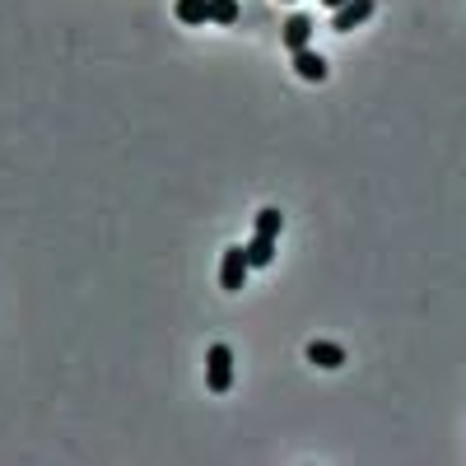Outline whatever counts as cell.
I'll use <instances>...</instances> for the list:
<instances>
[{
  "label": "cell",
  "instance_id": "12",
  "mask_svg": "<svg viewBox=\"0 0 466 466\" xmlns=\"http://www.w3.org/2000/svg\"><path fill=\"white\" fill-rule=\"evenodd\" d=\"M285 5H294V0H285Z\"/></svg>",
  "mask_w": 466,
  "mask_h": 466
},
{
  "label": "cell",
  "instance_id": "5",
  "mask_svg": "<svg viewBox=\"0 0 466 466\" xmlns=\"http://www.w3.org/2000/svg\"><path fill=\"white\" fill-rule=\"evenodd\" d=\"M289 56H294V70H299V80H327V61H322V52L303 47V52H289Z\"/></svg>",
  "mask_w": 466,
  "mask_h": 466
},
{
  "label": "cell",
  "instance_id": "10",
  "mask_svg": "<svg viewBox=\"0 0 466 466\" xmlns=\"http://www.w3.org/2000/svg\"><path fill=\"white\" fill-rule=\"evenodd\" d=\"M248 261H252V270L270 266V261H276V238H257V233H252V238H248Z\"/></svg>",
  "mask_w": 466,
  "mask_h": 466
},
{
  "label": "cell",
  "instance_id": "8",
  "mask_svg": "<svg viewBox=\"0 0 466 466\" xmlns=\"http://www.w3.org/2000/svg\"><path fill=\"white\" fill-rule=\"evenodd\" d=\"M280 224H285V215H280L276 206H266V210H257L252 233H257V238H280Z\"/></svg>",
  "mask_w": 466,
  "mask_h": 466
},
{
  "label": "cell",
  "instance_id": "4",
  "mask_svg": "<svg viewBox=\"0 0 466 466\" xmlns=\"http://www.w3.org/2000/svg\"><path fill=\"white\" fill-rule=\"evenodd\" d=\"M285 47L289 52H303V47H313V19H308V15H289L285 19Z\"/></svg>",
  "mask_w": 466,
  "mask_h": 466
},
{
  "label": "cell",
  "instance_id": "6",
  "mask_svg": "<svg viewBox=\"0 0 466 466\" xmlns=\"http://www.w3.org/2000/svg\"><path fill=\"white\" fill-rule=\"evenodd\" d=\"M308 364H318V369H340L345 364V350L336 340H313L308 345Z\"/></svg>",
  "mask_w": 466,
  "mask_h": 466
},
{
  "label": "cell",
  "instance_id": "2",
  "mask_svg": "<svg viewBox=\"0 0 466 466\" xmlns=\"http://www.w3.org/2000/svg\"><path fill=\"white\" fill-rule=\"evenodd\" d=\"M248 270H252L248 248H224V261H219V285H224L228 294H238V289L248 285Z\"/></svg>",
  "mask_w": 466,
  "mask_h": 466
},
{
  "label": "cell",
  "instance_id": "11",
  "mask_svg": "<svg viewBox=\"0 0 466 466\" xmlns=\"http://www.w3.org/2000/svg\"><path fill=\"white\" fill-rule=\"evenodd\" d=\"M322 5H327V10H340V5H345V0H322Z\"/></svg>",
  "mask_w": 466,
  "mask_h": 466
},
{
  "label": "cell",
  "instance_id": "9",
  "mask_svg": "<svg viewBox=\"0 0 466 466\" xmlns=\"http://www.w3.org/2000/svg\"><path fill=\"white\" fill-rule=\"evenodd\" d=\"M238 19H243V5H238V0H210V24L233 28Z\"/></svg>",
  "mask_w": 466,
  "mask_h": 466
},
{
  "label": "cell",
  "instance_id": "1",
  "mask_svg": "<svg viewBox=\"0 0 466 466\" xmlns=\"http://www.w3.org/2000/svg\"><path fill=\"white\" fill-rule=\"evenodd\" d=\"M206 387L215 397H224L233 387V350L228 345H210V355H206Z\"/></svg>",
  "mask_w": 466,
  "mask_h": 466
},
{
  "label": "cell",
  "instance_id": "7",
  "mask_svg": "<svg viewBox=\"0 0 466 466\" xmlns=\"http://www.w3.org/2000/svg\"><path fill=\"white\" fill-rule=\"evenodd\" d=\"M177 24H191V28H201L210 24V0H177Z\"/></svg>",
  "mask_w": 466,
  "mask_h": 466
},
{
  "label": "cell",
  "instance_id": "3",
  "mask_svg": "<svg viewBox=\"0 0 466 466\" xmlns=\"http://www.w3.org/2000/svg\"><path fill=\"white\" fill-rule=\"evenodd\" d=\"M373 19V0H345V5L331 15V28L336 33H355L360 24H369Z\"/></svg>",
  "mask_w": 466,
  "mask_h": 466
}]
</instances>
